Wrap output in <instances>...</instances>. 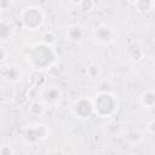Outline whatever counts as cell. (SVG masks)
<instances>
[{"instance_id": "obj_1", "label": "cell", "mask_w": 155, "mask_h": 155, "mask_svg": "<svg viewBox=\"0 0 155 155\" xmlns=\"http://www.w3.org/2000/svg\"><path fill=\"white\" fill-rule=\"evenodd\" d=\"M56 61L54 51L50 45L44 42L36 44L31 47L30 53L28 54V63L35 70H42L51 67Z\"/></svg>"}, {"instance_id": "obj_2", "label": "cell", "mask_w": 155, "mask_h": 155, "mask_svg": "<svg viewBox=\"0 0 155 155\" xmlns=\"http://www.w3.org/2000/svg\"><path fill=\"white\" fill-rule=\"evenodd\" d=\"M93 113L101 117H110L117 110V99L110 92H99L92 99Z\"/></svg>"}, {"instance_id": "obj_3", "label": "cell", "mask_w": 155, "mask_h": 155, "mask_svg": "<svg viewBox=\"0 0 155 155\" xmlns=\"http://www.w3.org/2000/svg\"><path fill=\"white\" fill-rule=\"evenodd\" d=\"M23 27L28 30H38L45 23V12L38 6H27L19 13Z\"/></svg>"}, {"instance_id": "obj_4", "label": "cell", "mask_w": 155, "mask_h": 155, "mask_svg": "<svg viewBox=\"0 0 155 155\" xmlns=\"http://www.w3.org/2000/svg\"><path fill=\"white\" fill-rule=\"evenodd\" d=\"M71 113L78 119H87L93 113L92 99L87 97H81L76 99L71 105Z\"/></svg>"}, {"instance_id": "obj_5", "label": "cell", "mask_w": 155, "mask_h": 155, "mask_svg": "<svg viewBox=\"0 0 155 155\" xmlns=\"http://www.w3.org/2000/svg\"><path fill=\"white\" fill-rule=\"evenodd\" d=\"M48 134H50V130L42 124L29 125L25 128V132H24L25 139L28 142H31V143L44 140V139H46L48 137Z\"/></svg>"}, {"instance_id": "obj_6", "label": "cell", "mask_w": 155, "mask_h": 155, "mask_svg": "<svg viewBox=\"0 0 155 155\" xmlns=\"http://www.w3.org/2000/svg\"><path fill=\"white\" fill-rule=\"evenodd\" d=\"M116 36V31L107 25H99L93 29L92 31V38L96 44L98 45H109L110 42L114 41Z\"/></svg>"}, {"instance_id": "obj_7", "label": "cell", "mask_w": 155, "mask_h": 155, "mask_svg": "<svg viewBox=\"0 0 155 155\" xmlns=\"http://www.w3.org/2000/svg\"><path fill=\"white\" fill-rule=\"evenodd\" d=\"M39 97L40 101H42L45 104L48 105H56L62 97V91L53 85H45L44 87H41V91L39 92Z\"/></svg>"}, {"instance_id": "obj_8", "label": "cell", "mask_w": 155, "mask_h": 155, "mask_svg": "<svg viewBox=\"0 0 155 155\" xmlns=\"http://www.w3.org/2000/svg\"><path fill=\"white\" fill-rule=\"evenodd\" d=\"M0 78L8 82H17L21 78V71L13 64H4L0 67Z\"/></svg>"}, {"instance_id": "obj_9", "label": "cell", "mask_w": 155, "mask_h": 155, "mask_svg": "<svg viewBox=\"0 0 155 155\" xmlns=\"http://www.w3.org/2000/svg\"><path fill=\"white\" fill-rule=\"evenodd\" d=\"M139 102H140V104L144 107V108H147V109H153L154 108V105H155V93H154V91L150 88V90H147V91H144L142 94H140V97H139Z\"/></svg>"}, {"instance_id": "obj_10", "label": "cell", "mask_w": 155, "mask_h": 155, "mask_svg": "<svg viewBox=\"0 0 155 155\" xmlns=\"http://www.w3.org/2000/svg\"><path fill=\"white\" fill-rule=\"evenodd\" d=\"M84 36V30L80 25L78 24H74V25H70L67 30V39L69 41H73V42H78L82 39Z\"/></svg>"}, {"instance_id": "obj_11", "label": "cell", "mask_w": 155, "mask_h": 155, "mask_svg": "<svg viewBox=\"0 0 155 155\" xmlns=\"http://www.w3.org/2000/svg\"><path fill=\"white\" fill-rule=\"evenodd\" d=\"M13 35V29L8 22L0 19V42H6Z\"/></svg>"}, {"instance_id": "obj_12", "label": "cell", "mask_w": 155, "mask_h": 155, "mask_svg": "<svg viewBox=\"0 0 155 155\" xmlns=\"http://www.w3.org/2000/svg\"><path fill=\"white\" fill-rule=\"evenodd\" d=\"M45 103L42 101H33L29 104V113L33 116H42L45 113Z\"/></svg>"}, {"instance_id": "obj_13", "label": "cell", "mask_w": 155, "mask_h": 155, "mask_svg": "<svg viewBox=\"0 0 155 155\" xmlns=\"http://www.w3.org/2000/svg\"><path fill=\"white\" fill-rule=\"evenodd\" d=\"M133 5L139 13H147L149 11H153V8H154L153 0H137Z\"/></svg>"}, {"instance_id": "obj_14", "label": "cell", "mask_w": 155, "mask_h": 155, "mask_svg": "<svg viewBox=\"0 0 155 155\" xmlns=\"http://www.w3.org/2000/svg\"><path fill=\"white\" fill-rule=\"evenodd\" d=\"M40 80H42V81H47L46 78H45V75L41 73V70H35V71L33 73L31 78H30V81H31L34 88H39V87H41V85H40V82H39Z\"/></svg>"}, {"instance_id": "obj_15", "label": "cell", "mask_w": 155, "mask_h": 155, "mask_svg": "<svg viewBox=\"0 0 155 155\" xmlns=\"http://www.w3.org/2000/svg\"><path fill=\"white\" fill-rule=\"evenodd\" d=\"M86 73L90 79H97L101 75V67L98 64H90L86 69Z\"/></svg>"}, {"instance_id": "obj_16", "label": "cell", "mask_w": 155, "mask_h": 155, "mask_svg": "<svg viewBox=\"0 0 155 155\" xmlns=\"http://www.w3.org/2000/svg\"><path fill=\"white\" fill-rule=\"evenodd\" d=\"M107 126V132L110 134V136H116V134H120L122 128H121V125L120 124H116V122H110Z\"/></svg>"}, {"instance_id": "obj_17", "label": "cell", "mask_w": 155, "mask_h": 155, "mask_svg": "<svg viewBox=\"0 0 155 155\" xmlns=\"http://www.w3.org/2000/svg\"><path fill=\"white\" fill-rule=\"evenodd\" d=\"M56 41H57V38H56L54 33L51 31V30H50V31H46V33L42 35V40H41V42H44V44H46V45L52 46Z\"/></svg>"}, {"instance_id": "obj_18", "label": "cell", "mask_w": 155, "mask_h": 155, "mask_svg": "<svg viewBox=\"0 0 155 155\" xmlns=\"http://www.w3.org/2000/svg\"><path fill=\"white\" fill-rule=\"evenodd\" d=\"M79 6H80V8L82 11H90L93 7V1L92 0H81Z\"/></svg>"}, {"instance_id": "obj_19", "label": "cell", "mask_w": 155, "mask_h": 155, "mask_svg": "<svg viewBox=\"0 0 155 155\" xmlns=\"http://www.w3.org/2000/svg\"><path fill=\"white\" fill-rule=\"evenodd\" d=\"M13 0H0V11H7L12 7Z\"/></svg>"}, {"instance_id": "obj_20", "label": "cell", "mask_w": 155, "mask_h": 155, "mask_svg": "<svg viewBox=\"0 0 155 155\" xmlns=\"http://www.w3.org/2000/svg\"><path fill=\"white\" fill-rule=\"evenodd\" d=\"M7 57H8V51H7V48L4 47V46H0V62L6 61Z\"/></svg>"}, {"instance_id": "obj_21", "label": "cell", "mask_w": 155, "mask_h": 155, "mask_svg": "<svg viewBox=\"0 0 155 155\" xmlns=\"http://www.w3.org/2000/svg\"><path fill=\"white\" fill-rule=\"evenodd\" d=\"M15 150L10 145H2L0 148V154H13Z\"/></svg>"}, {"instance_id": "obj_22", "label": "cell", "mask_w": 155, "mask_h": 155, "mask_svg": "<svg viewBox=\"0 0 155 155\" xmlns=\"http://www.w3.org/2000/svg\"><path fill=\"white\" fill-rule=\"evenodd\" d=\"M147 131L149 132L150 136L154 134V119H150L149 122L147 124Z\"/></svg>"}, {"instance_id": "obj_23", "label": "cell", "mask_w": 155, "mask_h": 155, "mask_svg": "<svg viewBox=\"0 0 155 155\" xmlns=\"http://www.w3.org/2000/svg\"><path fill=\"white\" fill-rule=\"evenodd\" d=\"M71 4H74V5H79L80 2H81V0H69Z\"/></svg>"}, {"instance_id": "obj_24", "label": "cell", "mask_w": 155, "mask_h": 155, "mask_svg": "<svg viewBox=\"0 0 155 155\" xmlns=\"http://www.w3.org/2000/svg\"><path fill=\"white\" fill-rule=\"evenodd\" d=\"M127 1H128V2H130V4H134V2H136V1H137V0H127Z\"/></svg>"}]
</instances>
